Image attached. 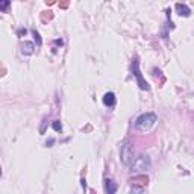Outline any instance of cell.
<instances>
[{
	"instance_id": "cell-1",
	"label": "cell",
	"mask_w": 194,
	"mask_h": 194,
	"mask_svg": "<svg viewBox=\"0 0 194 194\" xmlns=\"http://www.w3.org/2000/svg\"><path fill=\"white\" fill-rule=\"evenodd\" d=\"M155 121H156L155 114L146 112V114H143V115H140L137 118L135 126H137V129H140V130H147V129H150V127L155 124Z\"/></svg>"
},
{
	"instance_id": "cell-2",
	"label": "cell",
	"mask_w": 194,
	"mask_h": 194,
	"mask_svg": "<svg viewBox=\"0 0 194 194\" xmlns=\"http://www.w3.org/2000/svg\"><path fill=\"white\" fill-rule=\"evenodd\" d=\"M120 158H121V162H123L124 165H130V164H134L135 158H134V147H132V144L126 143V144L121 146Z\"/></svg>"
},
{
	"instance_id": "cell-3",
	"label": "cell",
	"mask_w": 194,
	"mask_h": 194,
	"mask_svg": "<svg viewBox=\"0 0 194 194\" xmlns=\"http://www.w3.org/2000/svg\"><path fill=\"white\" fill-rule=\"evenodd\" d=\"M134 167H135L138 171H146V170H149V168H150V158H149V156H144V155L135 158Z\"/></svg>"
},
{
	"instance_id": "cell-4",
	"label": "cell",
	"mask_w": 194,
	"mask_h": 194,
	"mask_svg": "<svg viewBox=\"0 0 194 194\" xmlns=\"http://www.w3.org/2000/svg\"><path fill=\"white\" fill-rule=\"evenodd\" d=\"M132 70H134V75L137 76V80H138V85H140V88L141 90H149V83L143 79L141 76V71H140V68H138V61L135 59L134 61V64H132Z\"/></svg>"
},
{
	"instance_id": "cell-5",
	"label": "cell",
	"mask_w": 194,
	"mask_h": 194,
	"mask_svg": "<svg viewBox=\"0 0 194 194\" xmlns=\"http://www.w3.org/2000/svg\"><path fill=\"white\" fill-rule=\"evenodd\" d=\"M34 50H35V44H34V42H31V41H24V42H23L21 52H23L24 55H32Z\"/></svg>"
},
{
	"instance_id": "cell-6",
	"label": "cell",
	"mask_w": 194,
	"mask_h": 194,
	"mask_svg": "<svg viewBox=\"0 0 194 194\" xmlns=\"http://www.w3.org/2000/svg\"><path fill=\"white\" fill-rule=\"evenodd\" d=\"M176 9H178V12H179V15H184V17H188L190 15V8L187 6V5H184V3H176Z\"/></svg>"
},
{
	"instance_id": "cell-7",
	"label": "cell",
	"mask_w": 194,
	"mask_h": 194,
	"mask_svg": "<svg viewBox=\"0 0 194 194\" xmlns=\"http://www.w3.org/2000/svg\"><path fill=\"white\" fill-rule=\"evenodd\" d=\"M103 103L106 106H114L115 105V96H114V93H106L103 96Z\"/></svg>"
},
{
	"instance_id": "cell-8",
	"label": "cell",
	"mask_w": 194,
	"mask_h": 194,
	"mask_svg": "<svg viewBox=\"0 0 194 194\" xmlns=\"http://www.w3.org/2000/svg\"><path fill=\"white\" fill-rule=\"evenodd\" d=\"M105 190H106V194H115L117 191V184L111 179H106V184H105Z\"/></svg>"
},
{
	"instance_id": "cell-9",
	"label": "cell",
	"mask_w": 194,
	"mask_h": 194,
	"mask_svg": "<svg viewBox=\"0 0 194 194\" xmlns=\"http://www.w3.org/2000/svg\"><path fill=\"white\" fill-rule=\"evenodd\" d=\"M52 127H53L56 132H61V130H62V124H61V121H53V123H52Z\"/></svg>"
},
{
	"instance_id": "cell-10",
	"label": "cell",
	"mask_w": 194,
	"mask_h": 194,
	"mask_svg": "<svg viewBox=\"0 0 194 194\" xmlns=\"http://www.w3.org/2000/svg\"><path fill=\"white\" fill-rule=\"evenodd\" d=\"M130 194H143V190H141V188H137V187H134V188L130 190Z\"/></svg>"
},
{
	"instance_id": "cell-11",
	"label": "cell",
	"mask_w": 194,
	"mask_h": 194,
	"mask_svg": "<svg viewBox=\"0 0 194 194\" xmlns=\"http://www.w3.org/2000/svg\"><path fill=\"white\" fill-rule=\"evenodd\" d=\"M34 35H35V39H37V42H38V44H41V38H39L38 34H37V31H34Z\"/></svg>"
},
{
	"instance_id": "cell-12",
	"label": "cell",
	"mask_w": 194,
	"mask_h": 194,
	"mask_svg": "<svg viewBox=\"0 0 194 194\" xmlns=\"http://www.w3.org/2000/svg\"><path fill=\"white\" fill-rule=\"evenodd\" d=\"M8 5H9V2H3V3L0 5V8H2V9H6V8H8Z\"/></svg>"
}]
</instances>
